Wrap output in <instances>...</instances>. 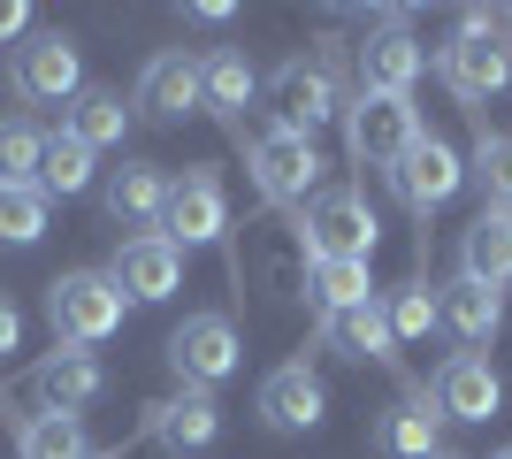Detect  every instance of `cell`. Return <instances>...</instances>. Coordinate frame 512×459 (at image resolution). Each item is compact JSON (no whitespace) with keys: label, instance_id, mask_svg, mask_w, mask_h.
Wrapping results in <instances>:
<instances>
[{"label":"cell","instance_id":"35","mask_svg":"<svg viewBox=\"0 0 512 459\" xmlns=\"http://www.w3.org/2000/svg\"><path fill=\"white\" fill-rule=\"evenodd\" d=\"M92 459H123V452H92Z\"/></svg>","mask_w":512,"mask_h":459},{"label":"cell","instance_id":"5","mask_svg":"<svg viewBox=\"0 0 512 459\" xmlns=\"http://www.w3.org/2000/svg\"><path fill=\"white\" fill-rule=\"evenodd\" d=\"M344 138H352V161L360 169H398L413 153V138H421V115H413V100H398V92H360L352 108H344Z\"/></svg>","mask_w":512,"mask_h":459},{"label":"cell","instance_id":"16","mask_svg":"<svg viewBox=\"0 0 512 459\" xmlns=\"http://www.w3.org/2000/svg\"><path fill=\"white\" fill-rule=\"evenodd\" d=\"M321 414H329V391L314 383V368H306V360H291V368H276L268 383H260V421H268V429H283V437H306Z\"/></svg>","mask_w":512,"mask_h":459},{"label":"cell","instance_id":"21","mask_svg":"<svg viewBox=\"0 0 512 459\" xmlns=\"http://www.w3.org/2000/svg\"><path fill=\"white\" fill-rule=\"evenodd\" d=\"M138 108H146L153 123H184V115L199 108V62L192 54H153L146 77H138Z\"/></svg>","mask_w":512,"mask_h":459},{"label":"cell","instance_id":"20","mask_svg":"<svg viewBox=\"0 0 512 459\" xmlns=\"http://www.w3.org/2000/svg\"><path fill=\"white\" fill-rule=\"evenodd\" d=\"M436 429H444L436 398H428V391H406L383 421H375V452H383V459H428V452H444V444H436Z\"/></svg>","mask_w":512,"mask_h":459},{"label":"cell","instance_id":"25","mask_svg":"<svg viewBox=\"0 0 512 459\" xmlns=\"http://www.w3.org/2000/svg\"><path fill=\"white\" fill-rule=\"evenodd\" d=\"M123 123H130V108H123V92H100V85H85L77 92V100H69V123L62 131L77 138V146H115V138H123Z\"/></svg>","mask_w":512,"mask_h":459},{"label":"cell","instance_id":"31","mask_svg":"<svg viewBox=\"0 0 512 459\" xmlns=\"http://www.w3.org/2000/svg\"><path fill=\"white\" fill-rule=\"evenodd\" d=\"M383 314H390V337H398V345L428 337V329H436V284H398Z\"/></svg>","mask_w":512,"mask_h":459},{"label":"cell","instance_id":"29","mask_svg":"<svg viewBox=\"0 0 512 459\" xmlns=\"http://www.w3.org/2000/svg\"><path fill=\"white\" fill-rule=\"evenodd\" d=\"M39 153H46V131L31 115H8L0 123V184H39Z\"/></svg>","mask_w":512,"mask_h":459},{"label":"cell","instance_id":"30","mask_svg":"<svg viewBox=\"0 0 512 459\" xmlns=\"http://www.w3.org/2000/svg\"><path fill=\"white\" fill-rule=\"evenodd\" d=\"M46 238V192L39 184H0V245H39Z\"/></svg>","mask_w":512,"mask_h":459},{"label":"cell","instance_id":"24","mask_svg":"<svg viewBox=\"0 0 512 459\" xmlns=\"http://www.w3.org/2000/svg\"><path fill=\"white\" fill-rule=\"evenodd\" d=\"M306 299H314V314L367 306V299H375V284H367V261H306Z\"/></svg>","mask_w":512,"mask_h":459},{"label":"cell","instance_id":"14","mask_svg":"<svg viewBox=\"0 0 512 459\" xmlns=\"http://www.w3.org/2000/svg\"><path fill=\"white\" fill-rule=\"evenodd\" d=\"M146 429L169 459H192V452H207V444L222 437V406H214V391H176V398L153 406Z\"/></svg>","mask_w":512,"mask_h":459},{"label":"cell","instance_id":"36","mask_svg":"<svg viewBox=\"0 0 512 459\" xmlns=\"http://www.w3.org/2000/svg\"><path fill=\"white\" fill-rule=\"evenodd\" d=\"M490 459H512V444H505V452H490Z\"/></svg>","mask_w":512,"mask_h":459},{"label":"cell","instance_id":"19","mask_svg":"<svg viewBox=\"0 0 512 459\" xmlns=\"http://www.w3.org/2000/svg\"><path fill=\"white\" fill-rule=\"evenodd\" d=\"M459 276H474V284H490V291L512 284V215L505 207H482V215L467 222V238H459Z\"/></svg>","mask_w":512,"mask_h":459},{"label":"cell","instance_id":"10","mask_svg":"<svg viewBox=\"0 0 512 459\" xmlns=\"http://www.w3.org/2000/svg\"><path fill=\"white\" fill-rule=\"evenodd\" d=\"M444 85L467 100V108H490L497 92L512 85V46H497V31H459L444 46Z\"/></svg>","mask_w":512,"mask_h":459},{"label":"cell","instance_id":"33","mask_svg":"<svg viewBox=\"0 0 512 459\" xmlns=\"http://www.w3.org/2000/svg\"><path fill=\"white\" fill-rule=\"evenodd\" d=\"M23 345V314H16V306H8V299H0V360H8V352H16Z\"/></svg>","mask_w":512,"mask_h":459},{"label":"cell","instance_id":"9","mask_svg":"<svg viewBox=\"0 0 512 459\" xmlns=\"http://www.w3.org/2000/svg\"><path fill=\"white\" fill-rule=\"evenodd\" d=\"M115 291H123L130 306H161L169 291H184V245H169L161 230H146V238H123V253H115Z\"/></svg>","mask_w":512,"mask_h":459},{"label":"cell","instance_id":"11","mask_svg":"<svg viewBox=\"0 0 512 459\" xmlns=\"http://www.w3.org/2000/svg\"><path fill=\"white\" fill-rule=\"evenodd\" d=\"M390 184H398V199H406L413 215H436V207H444V199L467 184V161H459V153H451L436 131H421V138H413V153L390 169Z\"/></svg>","mask_w":512,"mask_h":459},{"label":"cell","instance_id":"2","mask_svg":"<svg viewBox=\"0 0 512 459\" xmlns=\"http://www.w3.org/2000/svg\"><path fill=\"white\" fill-rule=\"evenodd\" d=\"M383 222L367 207V192H314L299 207V245L306 261H375Z\"/></svg>","mask_w":512,"mask_h":459},{"label":"cell","instance_id":"4","mask_svg":"<svg viewBox=\"0 0 512 459\" xmlns=\"http://www.w3.org/2000/svg\"><path fill=\"white\" fill-rule=\"evenodd\" d=\"M8 85H16V100H31V108H69V100L85 92L77 39H62V31H31V39H16V54H8Z\"/></svg>","mask_w":512,"mask_h":459},{"label":"cell","instance_id":"3","mask_svg":"<svg viewBox=\"0 0 512 459\" xmlns=\"http://www.w3.org/2000/svg\"><path fill=\"white\" fill-rule=\"evenodd\" d=\"M268 108H276V123H268V131L314 138L321 123H337V115H344V85H337V69H329V62L291 54V62L268 77Z\"/></svg>","mask_w":512,"mask_h":459},{"label":"cell","instance_id":"13","mask_svg":"<svg viewBox=\"0 0 512 459\" xmlns=\"http://www.w3.org/2000/svg\"><path fill=\"white\" fill-rule=\"evenodd\" d=\"M100 207H107V222L115 230H161V207H169V176L153 169V161H123V169L100 184Z\"/></svg>","mask_w":512,"mask_h":459},{"label":"cell","instance_id":"6","mask_svg":"<svg viewBox=\"0 0 512 459\" xmlns=\"http://www.w3.org/2000/svg\"><path fill=\"white\" fill-rule=\"evenodd\" d=\"M237 360H245V345H237L230 314H184V322L169 329V368L184 391H214V383H230Z\"/></svg>","mask_w":512,"mask_h":459},{"label":"cell","instance_id":"18","mask_svg":"<svg viewBox=\"0 0 512 459\" xmlns=\"http://www.w3.org/2000/svg\"><path fill=\"white\" fill-rule=\"evenodd\" d=\"M352 62H360V92H398V100H406L413 77L428 69V54L406 39V31H367Z\"/></svg>","mask_w":512,"mask_h":459},{"label":"cell","instance_id":"15","mask_svg":"<svg viewBox=\"0 0 512 459\" xmlns=\"http://www.w3.org/2000/svg\"><path fill=\"white\" fill-rule=\"evenodd\" d=\"M31 391H39V414H85L92 398L107 391V368L92 360V352H54V360H39V375H31Z\"/></svg>","mask_w":512,"mask_h":459},{"label":"cell","instance_id":"7","mask_svg":"<svg viewBox=\"0 0 512 459\" xmlns=\"http://www.w3.org/2000/svg\"><path fill=\"white\" fill-rule=\"evenodd\" d=\"M161 238L169 245H222L230 238V199H222V176L214 169H184L169 176V207H161Z\"/></svg>","mask_w":512,"mask_h":459},{"label":"cell","instance_id":"23","mask_svg":"<svg viewBox=\"0 0 512 459\" xmlns=\"http://www.w3.org/2000/svg\"><path fill=\"white\" fill-rule=\"evenodd\" d=\"M253 92H260V77H253V62H245V54H230V46H222V54H207V62H199V108H214L222 123H237Z\"/></svg>","mask_w":512,"mask_h":459},{"label":"cell","instance_id":"26","mask_svg":"<svg viewBox=\"0 0 512 459\" xmlns=\"http://www.w3.org/2000/svg\"><path fill=\"white\" fill-rule=\"evenodd\" d=\"M92 184V146H77L69 131H46V153H39V192L54 199V192H85Z\"/></svg>","mask_w":512,"mask_h":459},{"label":"cell","instance_id":"27","mask_svg":"<svg viewBox=\"0 0 512 459\" xmlns=\"http://www.w3.org/2000/svg\"><path fill=\"white\" fill-rule=\"evenodd\" d=\"M467 176H474V192H482V207H505V215H512V138L505 131H482V138H474Z\"/></svg>","mask_w":512,"mask_h":459},{"label":"cell","instance_id":"12","mask_svg":"<svg viewBox=\"0 0 512 459\" xmlns=\"http://www.w3.org/2000/svg\"><path fill=\"white\" fill-rule=\"evenodd\" d=\"M436 414L444 421H490L497 406H505V383H497V368L482 360V352H451L444 368H436Z\"/></svg>","mask_w":512,"mask_h":459},{"label":"cell","instance_id":"22","mask_svg":"<svg viewBox=\"0 0 512 459\" xmlns=\"http://www.w3.org/2000/svg\"><path fill=\"white\" fill-rule=\"evenodd\" d=\"M321 345L337 352V360H390V314L375 299L367 306H344V314H321Z\"/></svg>","mask_w":512,"mask_h":459},{"label":"cell","instance_id":"34","mask_svg":"<svg viewBox=\"0 0 512 459\" xmlns=\"http://www.w3.org/2000/svg\"><path fill=\"white\" fill-rule=\"evenodd\" d=\"M428 459H459V452H428Z\"/></svg>","mask_w":512,"mask_h":459},{"label":"cell","instance_id":"28","mask_svg":"<svg viewBox=\"0 0 512 459\" xmlns=\"http://www.w3.org/2000/svg\"><path fill=\"white\" fill-rule=\"evenodd\" d=\"M16 452L23 459H92V444H85V429L69 414H31L23 437H16Z\"/></svg>","mask_w":512,"mask_h":459},{"label":"cell","instance_id":"17","mask_svg":"<svg viewBox=\"0 0 512 459\" xmlns=\"http://www.w3.org/2000/svg\"><path fill=\"white\" fill-rule=\"evenodd\" d=\"M436 322H444L459 345H490L497 329H505V291L474 284V276H459V284L436 291Z\"/></svg>","mask_w":512,"mask_h":459},{"label":"cell","instance_id":"32","mask_svg":"<svg viewBox=\"0 0 512 459\" xmlns=\"http://www.w3.org/2000/svg\"><path fill=\"white\" fill-rule=\"evenodd\" d=\"M0 39H31V8L23 0H0Z\"/></svg>","mask_w":512,"mask_h":459},{"label":"cell","instance_id":"8","mask_svg":"<svg viewBox=\"0 0 512 459\" xmlns=\"http://www.w3.org/2000/svg\"><path fill=\"white\" fill-rule=\"evenodd\" d=\"M245 161H253V184H260V199H268V207H306V199L321 192V153H314V138L260 131Z\"/></svg>","mask_w":512,"mask_h":459},{"label":"cell","instance_id":"1","mask_svg":"<svg viewBox=\"0 0 512 459\" xmlns=\"http://www.w3.org/2000/svg\"><path fill=\"white\" fill-rule=\"evenodd\" d=\"M123 291H115V276L107 268H69V276H54L46 284V322H54V337H62L69 352L85 345H107L115 329H123Z\"/></svg>","mask_w":512,"mask_h":459}]
</instances>
